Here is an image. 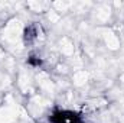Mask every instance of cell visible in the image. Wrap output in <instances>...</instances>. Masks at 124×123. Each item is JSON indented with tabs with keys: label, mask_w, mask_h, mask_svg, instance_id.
<instances>
[{
	"label": "cell",
	"mask_w": 124,
	"mask_h": 123,
	"mask_svg": "<svg viewBox=\"0 0 124 123\" xmlns=\"http://www.w3.org/2000/svg\"><path fill=\"white\" fill-rule=\"evenodd\" d=\"M38 35H39V28L36 25H29L25 29V42L26 44H32L33 41L38 39Z\"/></svg>",
	"instance_id": "7a4b0ae2"
},
{
	"label": "cell",
	"mask_w": 124,
	"mask_h": 123,
	"mask_svg": "<svg viewBox=\"0 0 124 123\" xmlns=\"http://www.w3.org/2000/svg\"><path fill=\"white\" fill-rule=\"evenodd\" d=\"M52 123H81V117L69 110H56L51 116Z\"/></svg>",
	"instance_id": "6da1fadb"
}]
</instances>
